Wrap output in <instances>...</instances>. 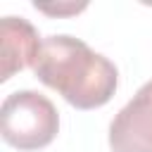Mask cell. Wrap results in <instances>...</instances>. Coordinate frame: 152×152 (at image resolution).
Here are the masks:
<instances>
[{
	"label": "cell",
	"instance_id": "5b68a950",
	"mask_svg": "<svg viewBox=\"0 0 152 152\" xmlns=\"http://www.w3.org/2000/svg\"><path fill=\"white\" fill-rule=\"evenodd\" d=\"M36 10H40L45 14H78L86 10V2H81V5H38L36 2Z\"/></svg>",
	"mask_w": 152,
	"mask_h": 152
},
{
	"label": "cell",
	"instance_id": "7a4b0ae2",
	"mask_svg": "<svg viewBox=\"0 0 152 152\" xmlns=\"http://www.w3.org/2000/svg\"><path fill=\"white\" fill-rule=\"evenodd\" d=\"M59 114L55 104L38 90H14L2 100L0 133L17 150H40L57 138Z\"/></svg>",
	"mask_w": 152,
	"mask_h": 152
},
{
	"label": "cell",
	"instance_id": "6da1fadb",
	"mask_svg": "<svg viewBox=\"0 0 152 152\" xmlns=\"http://www.w3.org/2000/svg\"><path fill=\"white\" fill-rule=\"evenodd\" d=\"M33 74L76 109H95L107 104L119 86L114 62L69 33L43 38Z\"/></svg>",
	"mask_w": 152,
	"mask_h": 152
},
{
	"label": "cell",
	"instance_id": "3957f363",
	"mask_svg": "<svg viewBox=\"0 0 152 152\" xmlns=\"http://www.w3.org/2000/svg\"><path fill=\"white\" fill-rule=\"evenodd\" d=\"M112 152H152V78L114 114L109 124Z\"/></svg>",
	"mask_w": 152,
	"mask_h": 152
},
{
	"label": "cell",
	"instance_id": "277c9868",
	"mask_svg": "<svg viewBox=\"0 0 152 152\" xmlns=\"http://www.w3.org/2000/svg\"><path fill=\"white\" fill-rule=\"evenodd\" d=\"M0 43H2L0 81H10L12 74L33 66L43 48L36 26L24 17H12V14L0 19Z\"/></svg>",
	"mask_w": 152,
	"mask_h": 152
}]
</instances>
